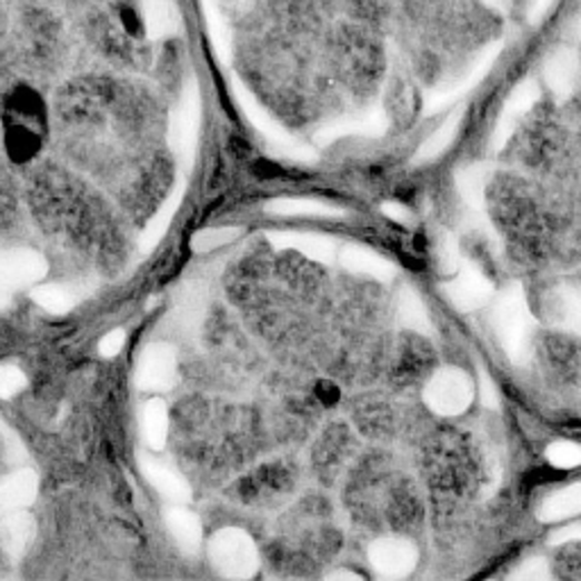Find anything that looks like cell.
Returning <instances> with one entry per match:
<instances>
[{"instance_id":"cell-1","label":"cell","mask_w":581,"mask_h":581,"mask_svg":"<svg viewBox=\"0 0 581 581\" xmlns=\"http://www.w3.org/2000/svg\"><path fill=\"white\" fill-rule=\"evenodd\" d=\"M491 321L507 357L515 365L530 361L534 341V315L520 284H511L507 287V291H502V295L493 304Z\"/></svg>"},{"instance_id":"cell-12","label":"cell","mask_w":581,"mask_h":581,"mask_svg":"<svg viewBox=\"0 0 581 581\" xmlns=\"http://www.w3.org/2000/svg\"><path fill=\"white\" fill-rule=\"evenodd\" d=\"M534 100H537V89H534L532 84L520 87V89L511 96V100L507 102V108H504V112H502V117H500V121H498L495 134H493V146H495V150H502V148H504V143H507V141L511 139V134L515 132L520 119H522L527 112H530Z\"/></svg>"},{"instance_id":"cell-25","label":"cell","mask_w":581,"mask_h":581,"mask_svg":"<svg viewBox=\"0 0 581 581\" xmlns=\"http://www.w3.org/2000/svg\"><path fill=\"white\" fill-rule=\"evenodd\" d=\"M545 457L554 468H577L581 465V445L572 441H557L545 450Z\"/></svg>"},{"instance_id":"cell-35","label":"cell","mask_w":581,"mask_h":581,"mask_svg":"<svg viewBox=\"0 0 581 581\" xmlns=\"http://www.w3.org/2000/svg\"><path fill=\"white\" fill-rule=\"evenodd\" d=\"M332 579H354V581H357L359 574H354V572H334Z\"/></svg>"},{"instance_id":"cell-6","label":"cell","mask_w":581,"mask_h":581,"mask_svg":"<svg viewBox=\"0 0 581 581\" xmlns=\"http://www.w3.org/2000/svg\"><path fill=\"white\" fill-rule=\"evenodd\" d=\"M176 352L169 345H150L137 365V384L143 391H167L176 384Z\"/></svg>"},{"instance_id":"cell-30","label":"cell","mask_w":581,"mask_h":581,"mask_svg":"<svg viewBox=\"0 0 581 581\" xmlns=\"http://www.w3.org/2000/svg\"><path fill=\"white\" fill-rule=\"evenodd\" d=\"M123 343H126V332H123V330H112L110 334H104V337L100 339L98 352H100L102 357H114V354L121 352Z\"/></svg>"},{"instance_id":"cell-20","label":"cell","mask_w":581,"mask_h":581,"mask_svg":"<svg viewBox=\"0 0 581 581\" xmlns=\"http://www.w3.org/2000/svg\"><path fill=\"white\" fill-rule=\"evenodd\" d=\"M461 121H463V112L461 110L454 112L450 119H445L443 126L437 128V132H432L425 141H422V146L418 148V152L413 157V162L415 164H425V162H432V160H437V157H441L448 150V146L452 143V139L457 137Z\"/></svg>"},{"instance_id":"cell-19","label":"cell","mask_w":581,"mask_h":581,"mask_svg":"<svg viewBox=\"0 0 581 581\" xmlns=\"http://www.w3.org/2000/svg\"><path fill=\"white\" fill-rule=\"evenodd\" d=\"M581 513V484H572L552 493L539 509L541 522H561Z\"/></svg>"},{"instance_id":"cell-5","label":"cell","mask_w":581,"mask_h":581,"mask_svg":"<svg viewBox=\"0 0 581 581\" xmlns=\"http://www.w3.org/2000/svg\"><path fill=\"white\" fill-rule=\"evenodd\" d=\"M46 276V261L39 252L17 248L0 250V289H21Z\"/></svg>"},{"instance_id":"cell-27","label":"cell","mask_w":581,"mask_h":581,"mask_svg":"<svg viewBox=\"0 0 581 581\" xmlns=\"http://www.w3.org/2000/svg\"><path fill=\"white\" fill-rule=\"evenodd\" d=\"M461 263V257H459V246H457V239L452 234H445L439 243V267L443 269V273H457Z\"/></svg>"},{"instance_id":"cell-8","label":"cell","mask_w":581,"mask_h":581,"mask_svg":"<svg viewBox=\"0 0 581 581\" xmlns=\"http://www.w3.org/2000/svg\"><path fill=\"white\" fill-rule=\"evenodd\" d=\"M548 319L554 328L572 334H581V289L579 287H557L545 300Z\"/></svg>"},{"instance_id":"cell-26","label":"cell","mask_w":581,"mask_h":581,"mask_svg":"<svg viewBox=\"0 0 581 581\" xmlns=\"http://www.w3.org/2000/svg\"><path fill=\"white\" fill-rule=\"evenodd\" d=\"M239 234V230L234 228H214V230H204V232H198L193 237V250L196 252H209V250H217L230 241H234Z\"/></svg>"},{"instance_id":"cell-21","label":"cell","mask_w":581,"mask_h":581,"mask_svg":"<svg viewBox=\"0 0 581 581\" xmlns=\"http://www.w3.org/2000/svg\"><path fill=\"white\" fill-rule=\"evenodd\" d=\"M143 437L152 450H162L169 437V409L162 400H148L143 407Z\"/></svg>"},{"instance_id":"cell-24","label":"cell","mask_w":581,"mask_h":581,"mask_svg":"<svg viewBox=\"0 0 581 581\" xmlns=\"http://www.w3.org/2000/svg\"><path fill=\"white\" fill-rule=\"evenodd\" d=\"M32 298L39 307L52 311V313H64L69 309H73L76 298L69 289L60 287V284H46V287H37L32 291Z\"/></svg>"},{"instance_id":"cell-9","label":"cell","mask_w":581,"mask_h":581,"mask_svg":"<svg viewBox=\"0 0 581 581\" xmlns=\"http://www.w3.org/2000/svg\"><path fill=\"white\" fill-rule=\"evenodd\" d=\"M339 259H341V263L350 273L373 278V280H380V282H389V280L395 278L393 263L389 259H384L382 254L368 250L363 246H348V248H343Z\"/></svg>"},{"instance_id":"cell-2","label":"cell","mask_w":581,"mask_h":581,"mask_svg":"<svg viewBox=\"0 0 581 581\" xmlns=\"http://www.w3.org/2000/svg\"><path fill=\"white\" fill-rule=\"evenodd\" d=\"M214 568L230 579H246L257 572L259 557L252 539L241 530H223L209 543Z\"/></svg>"},{"instance_id":"cell-15","label":"cell","mask_w":581,"mask_h":581,"mask_svg":"<svg viewBox=\"0 0 581 581\" xmlns=\"http://www.w3.org/2000/svg\"><path fill=\"white\" fill-rule=\"evenodd\" d=\"M34 537V520L26 511H14L0 524V543L10 554H23Z\"/></svg>"},{"instance_id":"cell-16","label":"cell","mask_w":581,"mask_h":581,"mask_svg":"<svg viewBox=\"0 0 581 581\" xmlns=\"http://www.w3.org/2000/svg\"><path fill=\"white\" fill-rule=\"evenodd\" d=\"M273 241L282 248H293L304 257L321 263H330L337 257V246L321 234H276Z\"/></svg>"},{"instance_id":"cell-23","label":"cell","mask_w":581,"mask_h":581,"mask_svg":"<svg viewBox=\"0 0 581 581\" xmlns=\"http://www.w3.org/2000/svg\"><path fill=\"white\" fill-rule=\"evenodd\" d=\"M387 130V121L384 117L375 114V117H368V119H361V121H345V123H334V126H328L323 132H321V141H334L343 134H368V137H375V134H382Z\"/></svg>"},{"instance_id":"cell-7","label":"cell","mask_w":581,"mask_h":581,"mask_svg":"<svg viewBox=\"0 0 581 581\" xmlns=\"http://www.w3.org/2000/svg\"><path fill=\"white\" fill-rule=\"evenodd\" d=\"M368 557H371L375 572L387 579L407 577L418 563L415 548L404 539H380L373 543Z\"/></svg>"},{"instance_id":"cell-36","label":"cell","mask_w":581,"mask_h":581,"mask_svg":"<svg viewBox=\"0 0 581 581\" xmlns=\"http://www.w3.org/2000/svg\"><path fill=\"white\" fill-rule=\"evenodd\" d=\"M0 307H6V295H3V289H0Z\"/></svg>"},{"instance_id":"cell-33","label":"cell","mask_w":581,"mask_h":581,"mask_svg":"<svg viewBox=\"0 0 581 581\" xmlns=\"http://www.w3.org/2000/svg\"><path fill=\"white\" fill-rule=\"evenodd\" d=\"M572 541H581V522L570 524V527H561L552 537H550V545H563V543H572Z\"/></svg>"},{"instance_id":"cell-11","label":"cell","mask_w":581,"mask_h":581,"mask_svg":"<svg viewBox=\"0 0 581 581\" xmlns=\"http://www.w3.org/2000/svg\"><path fill=\"white\" fill-rule=\"evenodd\" d=\"M37 474L32 470H21L12 478H8L3 484H0V520L14 511H23L26 507L32 504L37 498Z\"/></svg>"},{"instance_id":"cell-10","label":"cell","mask_w":581,"mask_h":581,"mask_svg":"<svg viewBox=\"0 0 581 581\" xmlns=\"http://www.w3.org/2000/svg\"><path fill=\"white\" fill-rule=\"evenodd\" d=\"M141 470L146 474V480L157 491H160L167 500H171L176 504H182V502H187L191 498V491H189L187 482L164 461L152 459V457H143L141 459Z\"/></svg>"},{"instance_id":"cell-17","label":"cell","mask_w":581,"mask_h":581,"mask_svg":"<svg viewBox=\"0 0 581 581\" xmlns=\"http://www.w3.org/2000/svg\"><path fill=\"white\" fill-rule=\"evenodd\" d=\"M167 527H169V532L173 534V539L178 541V545L182 550H187V552L198 550V545L202 541V527H200V520L193 511L182 509V507L169 509Z\"/></svg>"},{"instance_id":"cell-28","label":"cell","mask_w":581,"mask_h":581,"mask_svg":"<svg viewBox=\"0 0 581 581\" xmlns=\"http://www.w3.org/2000/svg\"><path fill=\"white\" fill-rule=\"evenodd\" d=\"M26 387V378L17 365L0 368V398H14Z\"/></svg>"},{"instance_id":"cell-22","label":"cell","mask_w":581,"mask_h":581,"mask_svg":"<svg viewBox=\"0 0 581 581\" xmlns=\"http://www.w3.org/2000/svg\"><path fill=\"white\" fill-rule=\"evenodd\" d=\"M182 204V189H178L167 202L164 207L157 211V214L150 219V223L146 226L143 234H141V250H152L157 243H160L164 239V234L169 232L171 223H173V217H176V211L180 209Z\"/></svg>"},{"instance_id":"cell-4","label":"cell","mask_w":581,"mask_h":581,"mask_svg":"<svg viewBox=\"0 0 581 581\" xmlns=\"http://www.w3.org/2000/svg\"><path fill=\"white\" fill-rule=\"evenodd\" d=\"M445 293L459 311H472L493 298V284L472 261L461 259L454 280L445 284Z\"/></svg>"},{"instance_id":"cell-29","label":"cell","mask_w":581,"mask_h":581,"mask_svg":"<svg viewBox=\"0 0 581 581\" xmlns=\"http://www.w3.org/2000/svg\"><path fill=\"white\" fill-rule=\"evenodd\" d=\"M511 577L522 579V581H541V579L550 577V570L543 559H532V561H524Z\"/></svg>"},{"instance_id":"cell-13","label":"cell","mask_w":581,"mask_h":581,"mask_svg":"<svg viewBox=\"0 0 581 581\" xmlns=\"http://www.w3.org/2000/svg\"><path fill=\"white\" fill-rule=\"evenodd\" d=\"M491 178V169L487 164H470L457 173L459 196L472 211H482L487 200V184Z\"/></svg>"},{"instance_id":"cell-14","label":"cell","mask_w":581,"mask_h":581,"mask_svg":"<svg viewBox=\"0 0 581 581\" xmlns=\"http://www.w3.org/2000/svg\"><path fill=\"white\" fill-rule=\"evenodd\" d=\"M398 323L404 330L418 332V334H432V319L425 302L413 289H402L398 295Z\"/></svg>"},{"instance_id":"cell-32","label":"cell","mask_w":581,"mask_h":581,"mask_svg":"<svg viewBox=\"0 0 581 581\" xmlns=\"http://www.w3.org/2000/svg\"><path fill=\"white\" fill-rule=\"evenodd\" d=\"M382 214L387 219L400 223V226H411V211L404 204H400V202H384L382 204Z\"/></svg>"},{"instance_id":"cell-3","label":"cell","mask_w":581,"mask_h":581,"mask_svg":"<svg viewBox=\"0 0 581 581\" xmlns=\"http://www.w3.org/2000/svg\"><path fill=\"white\" fill-rule=\"evenodd\" d=\"M472 380L461 368H441L425 387V402L439 415H459L472 402Z\"/></svg>"},{"instance_id":"cell-18","label":"cell","mask_w":581,"mask_h":581,"mask_svg":"<svg viewBox=\"0 0 581 581\" xmlns=\"http://www.w3.org/2000/svg\"><path fill=\"white\" fill-rule=\"evenodd\" d=\"M271 214L278 217H341L343 211L323 200L313 198H278L269 204Z\"/></svg>"},{"instance_id":"cell-34","label":"cell","mask_w":581,"mask_h":581,"mask_svg":"<svg viewBox=\"0 0 581 581\" xmlns=\"http://www.w3.org/2000/svg\"><path fill=\"white\" fill-rule=\"evenodd\" d=\"M50 3H62V6H82V8H87V6H91V0H50Z\"/></svg>"},{"instance_id":"cell-31","label":"cell","mask_w":581,"mask_h":581,"mask_svg":"<svg viewBox=\"0 0 581 581\" xmlns=\"http://www.w3.org/2000/svg\"><path fill=\"white\" fill-rule=\"evenodd\" d=\"M480 400L489 409H498L500 407V393H498L493 380L487 373L480 375Z\"/></svg>"}]
</instances>
